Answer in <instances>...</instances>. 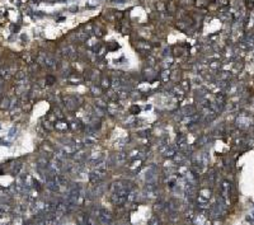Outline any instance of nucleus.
Instances as JSON below:
<instances>
[{"label":"nucleus","mask_w":254,"mask_h":225,"mask_svg":"<svg viewBox=\"0 0 254 225\" xmlns=\"http://www.w3.org/2000/svg\"><path fill=\"white\" fill-rule=\"evenodd\" d=\"M98 219L100 220V223L104 224V225H112V216L109 215L108 211L105 210L100 209L98 211Z\"/></svg>","instance_id":"f03ea898"},{"label":"nucleus","mask_w":254,"mask_h":225,"mask_svg":"<svg viewBox=\"0 0 254 225\" xmlns=\"http://www.w3.org/2000/svg\"><path fill=\"white\" fill-rule=\"evenodd\" d=\"M1 107H3V108H8V107H9V100H8V99L3 100V104H1Z\"/></svg>","instance_id":"20e7f679"},{"label":"nucleus","mask_w":254,"mask_h":225,"mask_svg":"<svg viewBox=\"0 0 254 225\" xmlns=\"http://www.w3.org/2000/svg\"><path fill=\"white\" fill-rule=\"evenodd\" d=\"M210 197H211V191L207 188L205 189H201L200 191V195H198V201L201 202V205H205V203L208 202Z\"/></svg>","instance_id":"7ed1b4c3"},{"label":"nucleus","mask_w":254,"mask_h":225,"mask_svg":"<svg viewBox=\"0 0 254 225\" xmlns=\"http://www.w3.org/2000/svg\"><path fill=\"white\" fill-rule=\"evenodd\" d=\"M230 191H231V183L227 182V181H224L222 185H221V200L225 205H229Z\"/></svg>","instance_id":"f257e3e1"}]
</instances>
